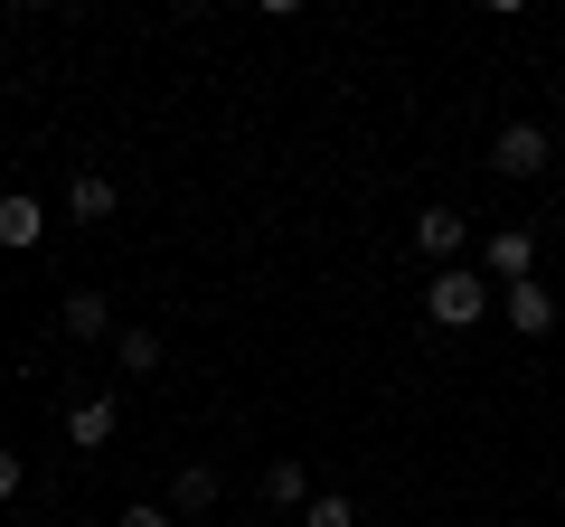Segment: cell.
<instances>
[{
    "instance_id": "obj_8",
    "label": "cell",
    "mask_w": 565,
    "mask_h": 527,
    "mask_svg": "<svg viewBox=\"0 0 565 527\" xmlns=\"http://www.w3.org/2000/svg\"><path fill=\"white\" fill-rule=\"evenodd\" d=\"M114 207H122V189L104 180V170H76V189H66V217H76V226H104Z\"/></svg>"
},
{
    "instance_id": "obj_10",
    "label": "cell",
    "mask_w": 565,
    "mask_h": 527,
    "mask_svg": "<svg viewBox=\"0 0 565 527\" xmlns=\"http://www.w3.org/2000/svg\"><path fill=\"white\" fill-rule=\"evenodd\" d=\"M509 330L546 340V330H556V292H546V283H509Z\"/></svg>"
},
{
    "instance_id": "obj_16",
    "label": "cell",
    "mask_w": 565,
    "mask_h": 527,
    "mask_svg": "<svg viewBox=\"0 0 565 527\" xmlns=\"http://www.w3.org/2000/svg\"><path fill=\"white\" fill-rule=\"evenodd\" d=\"M236 527H274V518H236Z\"/></svg>"
},
{
    "instance_id": "obj_9",
    "label": "cell",
    "mask_w": 565,
    "mask_h": 527,
    "mask_svg": "<svg viewBox=\"0 0 565 527\" xmlns=\"http://www.w3.org/2000/svg\"><path fill=\"white\" fill-rule=\"evenodd\" d=\"M57 330H66V340H114V302H104V292H66Z\"/></svg>"
},
{
    "instance_id": "obj_6",
    "label": "cell",
    "mask_w": 565,
    "mask_h": 527,
    "mask_svg": "<svg viewBox=\"0 0 565 527\" xmlns=\"http://www.w3.org/2000/svg\"><path fill=\"white\" fill-rule=\"evenodd\" d=\"M226 499V481H217V462H189L180 481H170V518H207V508Z\"/></svg>"
},
{
    "instance_id": "obj_3",
    "label": "cell",
    "mask_w": 565,
    "mask_h": 527,
    "mask_svg": "<svg viewBox=\"0 0 565 527\" xmlns=\"http://www.w3.org/2000/svg\"><path fill=\"white\" fill-rule=\"evenodd\" d=\"M481 283H537V236H527V226H500V236L481 245Z\"/></svg>"
},
{
    "instance_id": "obj_1",
    "label": "cell",
    "mask_w": 565,
    "mask_h": 527,
    "mask_svg": "<svg viewBox=\"0 0 565 527\" xmlns=\"http://www.w3.org/2000/svg\"><path fill=\"white\" fill-rule=\"evenodd\" d=\"M424 311H434V330H471L490 311V283L471 273V264H444L434 273V292H424Z\"/></svg>"
},
{
    "instance_id": "obj_14",
    "label": "cell",
    "mask_w": 565,
    "mask_h": 527,
    "mask_svg": "<svg viewBox=\"0 0 565 527\" xmlns=\"http://www.w3.org/2000/svg\"><path fill=\"white\" fill-rule=\"evenodd\" d=\"M122 527H180V518H170V499H132V508H122Z\"/></svg>"
},
{
    "instance_id": "obj_11",
    "label": "cell",
    "mask_w": 565,
    "mask_h": 527,
    "mask_svg": "<svg viewBox=\"0 0 565 527\" xmlns=\"http://www.w3.org/2000/svg\"><path fill=\"white\" fill-rule=\"evenodd\" d=\"M170 358V348H161V330H114V367H122V377H151V367H161Z\"/></svg>"
},
{
    "instance_id": "obj_7",
    "label": "cell",
    "mask_w": 565,
    "mask_h": 527,
    "mask_svg": "<svg viewBox=\"0 0 565 527\" xmlns=\"http://www.w3.org/2000/svg\"><path fill=\"white\" fill-rule=\"evenodd\" d=\"M39 236H47V207L29 198V189H10V198H0V245H10V255H29Z\"/></svg>"
},
{
    "instance_id": "obj_15",
    "label": "cell",
    "mask_w": 565,
    "mask_h": 527,
    "mask_svg": "<svg viewBox=\"0 0 565 527\" xmlns=\"http://www.w3.org/2000/svg\"><path fill=\"white\" fill-rule=\"evenodd\" d=\"M20 490H29V462H20V452H0V508L20 499Z\"/></svg>"
},
{
    "instance_id": "obj_5",
    "label": "cell",
    "mask_w": 565,
    "mask_h": 527,
    "mask_svg": "<svg viewBox=\"0 0 565 527\" xmlns=\"http://www.w3.org/2000/svg\"><path fill=\"white\" fill-rule=\"evenodd\" d=\"M462 236H471V226H462V217H452V207H424V217H415V255H424V264H434V273H444V264H452V255H462Z\"/></svg>"
},
{
    "instance_id": "obj_13",
    "label": "cell",
    "mask_w": 565,
    "mask_h": 527,
    "mask_svg": "<svg viewBox=\"0 0 565 527\" xmlns=\"http://www.w3.org/2000/svg\"><path fill=\"white\" fill-rule=\"evenodd\" d=\"M302 527H359V499H349V490H311Z\"/></svg>"
},
{
    "instance_id": "obj_4",
    "label": "cell",
    "mask_w": 565,
    "mask_h": 527,
    "mask_svg": "<svg viewBox=\"0 0 565 527\" xmlns=\"http://www.w3.org/2000/svg\"><path fill=\"white\" fill-rule=\"evenodd\" d=\"M114 433H122V406H114V396H85V406H66V443H76V452H104Z\"/></svg>"
},
{
    "instance_id": "obj_2",
    "label": "cell",
    "mask_w": 565,
    "mask_h": 527,
    "mask_svg": "<svg viewBox=\"0 0 565 527\" xmlns=\"http://www.w3.org/2000/svg\"><path fill=\"white\" fill-rule=\"evenodd\" d=\"M546 161H556V151H546V122H500V142H490V170H500V180H537Z\"/></svg>"
},
{
    "instance_id": "obj_12",
    "label": "cell",
    "mask_w": 565,
    "mask_h": 527,
    "mask_svg": "<svg viewBox=\"0 0 565 527\" xmlns=\"http://www.w3.org/2000/svg\"><path fill=\"white\" fill-rule=\"evenodd\" d=\"M264 499H274V508H311V471H302V452L264 462Z\"/></svg>"
}]
</instances>
